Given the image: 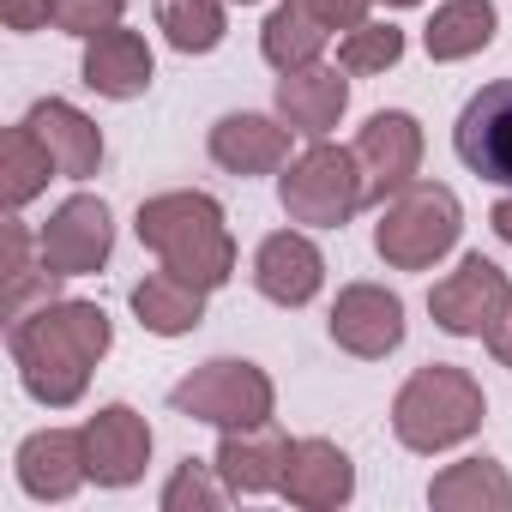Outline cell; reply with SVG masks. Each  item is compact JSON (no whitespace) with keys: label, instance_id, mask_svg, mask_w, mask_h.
<instances>
[{"label":"cell","instance_id":"obj_1","mask_svg":"<svg viewBox=\"0 0 512 512\" xmlns=\"http://www.w3.org/2000/svg\"><path fill=\"white\" fill-rule=\"evenodd\" d=\"M7 344H13L25 392L37 404H49V410H67V404L85 398L91 368L115 344V326H109V314L97 302H37V314L13 320Z\"/></svg>","mask_w":512,"mask_h":512},{"label":"cell","instance_id":"obj_2","mask_svg":"<svg viewBox=\"0 0 512 512\" xmlns=\"http://www.w3.org/2000/svg\"><path fill=\"white\" fill-rule=\"evenodd\" d=\"M133 229H139V241L157 253L175 278L199 284L205 296L223 290L229 272H235V241H229L223 205L211 193H187V187L181 193H157V199L139 205Z\"/></svg>","mask_w":512,"mask_h":512},{"label":"cell","instance_id":"obj_3","mask_svg":"<svg viewBox=\"0 0 512 512\" xmlns=\"http://www.w3.org/2000/svg\"><path fill=\"white\" fill-rule=\"evenodd\" d=\"M488 404H482V386L470 368L458 362H428L416 368L398 398H392V434L410 446V452H446L458 440H470L482 428Z\"/></svg>","mask_w":512,"mask_h":512},{"label":"cell","instance_id":"obj_4","mask_svg":"<svg viewBox=\"0 0 512 512\" xmlns=\"http://www.w3.org/2000/svg\"><path fill=\"white\" fill-rule=\"evenodd\" d=\"M458 235H464V211H458V193L440 181H410L380 205V223H374V247L392 272H428L458 247Z\"/></svg>","mask_w":512,"mask_h":512},{"label":"cell","instance_id":"obj_5","mask_svg":"<svg viewBox=\"0 0 512 512\" xmlns=\"http://www.w3.org/2000/svg\"><path fill=\"white\" fill-rule=\"evenodd\" d=\"M278 199H284L290 223H308V229H344V223L368 205V181H362L356 151H338V145L314 139V145L284 169Z\"/></svg>","mask_w":512,"mask_h":512},{"label":"cell","instance_id":"obj_6","mask_svg":"<svg viewBox=\"0 0 512 512\" xmlns=\"http://www.w3.org/2000/svg\"><path fill=\"white\" fill-rule=\"evenodd\" d=\"M169 404L193 422H211V428H253V422H272V380L266 368H253L241 356H217L205 368H193L187 380H175Z\"/></svg>","mask_w":512,"mask_h":512},{"label":"cell","instance_id":"obj_7","mask_svg":"<svg viewBox=\"0 0 512 512\" xmlns=\"http://www.w3.org/2000/svg\"><path fill=\"white\" fill-rule=\"evenodd\" d=\"M506 302H512V284H506V272L494 260H482V253H464L458 272H446L428 290V314L452 338H488V326L500 320Z\"/></svg>","mask_w":512,"mask_h":512},{"label":"cell","instance_id":"obj_8","mask_svg":"<svg viewBox=\"0 0 512 512\" xmlns=\"http://www.w3.org/2000/svg\"><path fill=\"white\" fill-rule=\"evenodd\" d=\"M115 247V217L97 193H73L55 205V217L37 229V253L61 272V278H85V272H103Z\"/></svg>","mask_w":512,"mask_h":512},{"label":"cell","instance_id":"obj_9","mask_svg":"<svg viewBox=\"0 0 512 512\" xmlns=\"http://www.w3.org/2000/svg\"><path fill=\"white\" fill-rule=\"evenodd\" d=\"M356 163H362V181H368L374 205L404 193L416 181V169H422V127H416V115H404V109L368 115V127L356 133Z\"/></svg>","mask_w":512,"mask_h":512},{"label":"cell","instance_id":"obj_10","mask_svg":"<svg viewBox=\"0 0 512 512\" xmlns=\"http://www.w3.org/2000/svg\"><path fill=\"white\" fill-rule=\"evenodd\" d=\"M452 145L482 181L512 187V79H494L464 103V115L452 127Z\"/></svg>","mask_w":512,"mask_h":512},{"label":"cell","instance_id":"obj_11","mask_svg":"<svg viewBox=\"0 0 512 512\" xmlns=\"http://www.w3.org/2000/svg\"><path fill=\"white\" fill-rule=\"evenodd\" d=\"M151 464V428L139 410L127 404H103L91 422H85V470L97 488H127L139 482Z\"/></svg>","mask_w":512,"mask_h":512},{"label":"cell","instance_id":"obj_12","mask_svg":"<svg viewBox=\"0 0 512 512\" xmlns=\"http://www.w3.org/2000/svg\"><path fill=\"white\" fill-rule=\"evenodd\" d=\"M332 344L362 356V362H380L404 344V302L380 284H350L338 302H332Z\"/></svg>","mask_w":512,"mask_h":512},{"label":"cell","instance_id":"obj_13","mask_svg":"<svg viewBox=\"0 0 512 512\" xmlns=\"http://www.w3.org/2000/svg\"><path fill=\"white\" fill-rule=\"evenodd\" d=\"M253 284H260V296L278 302V308H308L320 296V284H326V260L302 229H278V235L260 241V253H253Z\"/></svg>","mask_w":512,"mask_h":512},{"label":"cell","instance_id":"obj_14","mask_svg":"<svg viewBox=\"0 0 512 512\" xmlns=\"http://www.w3.org/2000/svg\"><path fill=\"white\" fill-rule=\"evenodd\" d=\"M290 506L302 512H332L356 494V464L338 440H296L290 446V464H284V488H278Z\"/></svg>","mask_w":512,"mask_h":512},{"label":"cell","instance_id":"obj_15","mask_svg":"<svg viewBox=\"0 0 512 512\" xmlns=\"http://www.w3.org/2000/svg\"><path fill=\"white\" fill-rule=\"evenodd\" d=\"M290 446L272 422H253V428H223V446H217V476L223 488L235 494H272L284 488V464H290Z\"/></svg>","mask_w":512,"mask_h":512},{"label":"cell","instance_id":"obj_16","mask_svg":"<svg viewBox=\"0 0 512 512\" xmlns=\"http://www.w3.org/2000/svg\"><path fill=\"white\" fill-rule=\"evenodd\" d=\"M151 73H157V61H151V49H145L139 31L109 25V31L85 37V85H91L97 97H109V103H133V97L151 91Z\"/></svg>","mask_w":512,"mask_h":512},{"label":"cell","instance_id":"obj_17","mask_svg":"<svg viewBox=\"0 0 512 512\" xmlns=\"http://www.w3.org/2000/svg\"><path fill=\"white\" fill-rule=\"evenodd\" d=\"M350 109V79H338V67H296L278 79V121L302 139H326Z\"/></svg>","mask_w":512,"mask_h":512},{"label":"cell","instance_id":"obj_18","mask_svg":"<svg viewBox=\"0 0 512 512\" xmlns=\"http://www.w3.org/2000/svg\"><path fill=\"white\" fill-rule=\"evenodd\" d=\"M85 476V428H43L19 446V488L31 500H67Z\"/></svg>","mask_w":512,"mask_h":512},{"label":"cell","instance_id":"obj_19","mask_svg":"<svg viewBox=\"0 0 512 512\" xmlns=\"http://www.w3.org/2000/svg\"><path fill=\"white\" fill-rule=\"evenodd\" d=\"M290 157V127L272 115H223L211 127V163L229 175H272Z\"/></svg>","mask_w":512,"mask_h":512},{"label":"cell","instance_id":"obj_20","mask_svg":"<svg viewBox=\"0 0 512 512\" xmlns=\"http://www.w3.org/2000/svg\"><path fill=\"white\" fill-rule=\"evenodd\" d=\"M25 127L49 145V157H55V169L67 175V181H85V175H97V163H103V133H97V121H85L73 103H61V97H43L31 115H25Z\"/></svg>","mask_w":512,"mask_h":512},{"label":"cell","instance_id":"obj_21","mask_svg":"<svg viewBox=\"0 0 512 512\" xmlns=\"http://www.w3.org/2000/svg\"><path fill=\"white\" fill-rule=\"evenodd\" d=\"M31 229L13 217V223H0V314L7 320H19L31 302H55V284H61V272L43 260H31Z\"/></svg>","mask_w":512,"mask_h":512},{"label":"cell","instance_id":"obj_22","mask_svg":"<svg viewBox=\"0 0 512 512\" xmlns=\"http://www.w3.org/2000/svg\"><path fill=\"white\" fill-rule=\"evenodd\" d=\"M133 314H139V326L157 332V338H187V332L205 320V290L187 284V278H175V272L163 266V272H151V278L133 284Z\"/></svg>","mask_w":512,"mask_h":512},{"label":"cell","instance_id":"obj_23","mask_svg":"<svg viewBox=\"0 0 512 512\" xmlns=\"http://www.w3.org/2000/svg\"><path fill=\"white\" fill-rule=\"evenodd\" d=\"M494 31H500L494 0H446V7H434L422 43H428V61H470L494 43Z\"/></svg>","mask_w":512,"mask_h":512},{"label":"cell","instance_id":"obj_24","mask_svg":"<svg viewBox=\"0 0 512 512\" xmlns=\"http://www.w3.org/2000/svg\"><path fill=\"white\" fill-rule=\"evenodd\" d=\"M428 500L440 512H506L512 506V476L494 458H464V464H446L428 482Z\"/></svg>","mask_w":512,"mask_h":512},{"label":"cell","instance_id":"obj_25","mask_svg":"<svg viewBox=\"0 0 512 512\" xmlns=\"http://www.w3.org/2000/svg\"><path fill=\"white\" fill-rule=\"evenodd\" d=\"M326 19L308 7V0H284V7H272L266 31H260V55L278 67V73H296V67H314L320 49H326Z\"/></svg>","mask_w":512,"mask_h":512},{"label":"cell","instance_id":"obj_26","mask_svg":"<svg viewBox=\"0 0 512 512\" xmlns=\"http://www.w3.org/2000/svg\"><path fill=\"white\" fill-rule=\"evenodd\" d=\"M55 175H61V169H55L49 145H43L31 127H7V133H0V205H7V211L31 205Z\"/></svg>","mask_w":512,"mask_h":512},{"label":"cell","instance_id":"obj_27","mask_svg":"<svg viewBox=\"0 0 512 512\" xmlns=\"http://www.w3.org/2000/svg\"><path fill=\"white\" fill-rule=\"evenodd\" d=\"M157 31L181 55H211L223 43V0H157Z\"/></svg>","mask_w":512,"mask_h":512},{"label":"cell","instance_id":"obj_28","mask_svg":"<svg viewBox=\"0 0 512 512\" xmlns=\"http://www.w3.org/2000/svg\"><path fill=\"white\" fill-rule=\"evenodd\" d=\"M398 61H404V31L398 25H374V19H362L344 37V49H338V67L344 73H386Z\"/></svg>","mask_w":512,"mask_h":512},{"label":"cell","instance_id":"obj_29","mask_svg":"<svg viewBox=\"0 0 512 512\" xmlns=\"http://www.w3.org/2000/svg\"><path fill=\"white\" fill-rule=\"evenodd\" d=\"M211 470H217V464H199V458L175 464V476H169V488H163V512H211V506L223 500V488L211 482Z\"/></svg>","mask_w":512,"mask_h":512},{"label":"cell","instance_id":"obj_30","mask_svg":"<svg viewBox=\"0 0 512 512\" xmlns=\"http://www.w3.org/2000/svg\"><path fill=\"white\" fill-rule=\"evenodd\" d=\"M127 0H49V25L73 31V37H97L109 25H121Z\"/></svg>","mask_w":512,"mask_h":512},{"label":"cell","instance_id":"obj_31","mask_svg":"<svg viewBox=\"0 0 512 512\" xmlns=\"http://www.w3.org/2000/svg\"><path fill=\"white\" fill-rule=\"evenodd\" d=\"M308 7L332 25V31H356L368 19V0H308Z\"/></svg>","mask_w":512,"mask_h":512},{"label":"cell","instance_id":"obj_32","mask_svg":"<svg viewBox=\"0 0 512 512\" xmlns=\"http://www.w3.org/2000/svg\"><path fill=\"white\" fill-rule=\"evenodd\" d=\"M0 19H7V31H37L49 19V0H0Z\"/></svg>","mask_w":512,"mask_h":512},{"label":"cell","instance_id":"obj_33","mask_svg":"<svg viewBox=\"0 0 512 512\" xmlns=\"http://www.w3.org/2000/svg\"><path fill=\"white\" fill-rule=\"evenodd\" d=\"M488 350H494V362L500 368H512V302L500 308V320L488 326Z\"/></svg>","mask_w":512,"mask_h":512},{"label":"cell","instance_id":"obj_34","mask_svg":"<svg viewBox=\"0 0 512 512\" xmlns=\"http://www.w3.org/2000/svg\"><path fill=\"white\" fill-rule=\"evenodd\" d=\"M488 223H494V235H500V241H512V199H500V205L488 211Z\"/></svg>","mask_w":512,"mask_h":512},{"label":"cell","instance_id":"obj_35","mask_svg":"<svg viewBox=\"0 0 512 512\" xmlns=\"http://www.w3.org/2000/svg\"><path fill=\"white\" fill-rule=\"evenodd\" d=\"M386 7H422V0H386Z\"/></svg>","mask_w":512,"mask_h":512},{"label":"cell","instance_id":"obj_36","mask_svg":"<svg viewBox=\"0 0 512 512\" xmlns=\"http://www.w3.org/2000/svg\"><path fill=\"white\" fill-rule=\"evenodd\" d=\"M235 7H253V0H235Z\"/></svg>","mask_w":512,"mask_h":512}]
</instances>
